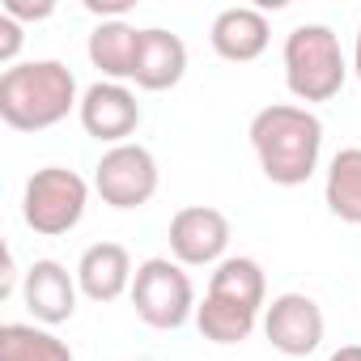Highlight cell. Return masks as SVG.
Listing matches in <instances>:
<instances>
[{"label":"cell","mask_w":361,"mask_h":361,"mask_svg":"<svg viewBox=\"0 0 361 361\" xmlns=\"http://www.w3.org/2000/svg\"><path fill=\"white\" fill-rule=\"evenodd\" d=\"M209 293L213 298H226V302H238V306H247V310L259 314V306L268 298V281H264V268L251 255H230V259H221L213 268Z\"/></svg>","instance_id":"obj_16"},{"label":"cell","mask_w":361,"mask_h":361,"mask_svg":"<svg viewBox=\"0 0 361 361\" xmlns=\"http://www.w3.org/2000/svg\"><path fill=\"white\" fill-rule=\"evenodd\" d=\"M268 39H272L268 18H264L259 9H251V5L221 9V13L213 18V30H209L213 51H217L221 60H230V64H251V60H259V56L268 51Z\"/></svg>","instance_id":"obj_12"},{"label":"cell","mask_w":361,"mask_h":361,"mask_svg":"<svg viewBox=\"0 0 361 361\" xmlns=\"http://www.w3.org/2000/svg\"><path fill=\"white\" fill-rule=\"evenodd\" d=\"M0 13H9L13 22H43V18L56 13V5H51V0H39V5H30V0H5Z\"/></svg>","instance_id":"obj_20"},{"label":"cell","mask_w":361,"mask_h":361,"mask_svg":"<svg viewBox=\"0 0 361 361\" xmlns=\"http://www.w3.org/2000/svg\"><path fill=\"white\" fill-rule=\"evenodd\" d=\"M251 149L259 170L276 188H302L319 170L323 153V119L298 102H272L251 119Z\"/></svg>","instance_id":"obj_1"},{"label":"cell","mask_w":361,"mask_h":361,"mask_svg":"<svg viewBox=\"0 0 361 361\" xmlns=\"http://www.w3.org/2000/svg\"><path fill=\"white\" fill-rule=\"evenodd\" d=\"M327 361H361V344H344V348H336Z\"/></svg>","instance_id":"obj_23"},{"label":"cell","mask_w":361,"mask_h":361,"mask_svg":"<svg viewBox=\"0 0 361 361\" xmlns=\"http://www.w3.org/2000/svg\"><path fill=\"white\" fill-rule=\"evenodd\" d=\"M77 106V77L60 60H26L0 73V119L13 132H47Z\"/></svg>","instance_id":"obj_2"},{"label":"cell","mask_w":361,"mask_h":361,"mask_svg":"<svg viewBox=\"0 0 361 361\" xmlns=\"http://www.w3.org/2000/svg\"><path fill=\"white\" fill-rule=\"evenodd\" d=\"M188 73V47L178 35L161 30V26H149L140 30V47H136V68H132V81L149 94H161V90H174Z\"/></svg>","instance_id":"obj_11"},{"label":"cell","mask_w":361,"mask_h":361,"mask_svg":"<svg viewBox=\"0 0 361 361\" xmlns=\"http://www.w3.org/2000/svg\"><path fill=\"white\" fill-rule=\"evenodd\" d=\"M136 47H140V30L128 26V22H102L94 26L90 35V64L106 77V81H132V68H136Z\"/></svg>","instance_id":"obj_14"},{"label":"cell","mask_w":361,"mask_h":361,"mask_svg":"<svg viewBox=\"0 0 361 361\" xmlns=\"http://www.w3.org/2000/svg\"><path fill=\"white\" fill-rule=\"evenodd\" d=\"M18 51H22V22H13L9 13H0V64L13 68Z\"/></svg>","instance_id":"obj_19"},{"label":"cell","mask_w":361,"mask_h":361,"mask_svg":"<svg viewBox=\"0 0 361 361\" xmlns=\"http://www.w3.org/2000/svg\"><path fill=\"white\" fill-rule=\"evenodd\" d=\"M255 319H259L255 310H247L238 302H226V298H213V293H204V302L196 306V327L213 344H243V340H251Z\"/></svg>","instance_id":"obj_18"},{"label":"cell","mask_w":361,"mask_h":361,"mask_svg":"<svg viewBox=\"0 0 361 361\" xmlns=\"http://www.w3.org/2000/svg\"><path fill=\"white\" fill-rule=\"evenodd\" d=\"M285 85L298 102H327L340 94L348 77V60L340 39L323 22H302L285 35Z\"/></svg>","instance_id":"obj_3"},{"label":"cell","mask_w":361,"mask_h":361,"mask_svg":"<svg viewBox=\"0 0 361 361\" xmlns=\"http://www.w3.org/2000/svg\"><path fill=\"white\" fill-rule=\"evenodd\" d=\"M85 9L90 13H128V0H85Z\"/></svg>","instance_id":"obj_22"},{"label":"cell","mask_w":361,"mask_h":361,"mask_svg":"<svg viewBox=\"0 0 361 361\" xmlns=\"http://www.w3.org/2000/svg\"><path fill=\"white\" fill-rule=\"evenodd\" d=\"M170 255L183 268H209L226 259L230 247V217L213 204H188L170 217Z\"/></svg>","instance_id":"obj_7"},{"label":"cell","mask_w":361,"mask_h":361,"mask_svg":"<svg viewBox=\"0 0 361 361\" xmlns=\"http://www.w3.org/2000/svg\"><path fill=\"white\" fill-rule=\"evenodd\" d=\"M323 200H327L331 217H340L348 226H361V145H348L331 157Z\"/></svg>","instance_id":"obj_15"},{"label":"cell","mask_w":361,"mask_h":361,"mask_svg":"<svg viewBox=\"0 0 361 361\" xmlns=\"http://www.w3.org/2000/svg\"><path fill=\"white\" fill-rule=\"evenodd\" d=\"M132 255H128V247H119V243H94V247H85L81 251V259H77V285H81V293L90 298V302H115V298H123V293H132Z\"/></svg>","instance_id":"obj_13"},{"label":"cell","mask_w":361,"mask_h":361,"mask_svg":"<svg viewBox=\"0 0 361 361\" xmlns=\"http://www.w3.org/2000/svg\"><path fill=\"white\" fill-rule=\"evenodd\" d=\"M77 272H68L60 259H35L22 281V302L43 327H60L77 314Z\"/></svg>","instance_id":"obj_10"},{"label":"cell","mask_w":361,"mask_h":361,"mask_svg":"<svg viewBox=\"0 0 361 361\" xmlns=\"http://www.w3.org/2000/svg\"><path fill=\"white\" fill-rule=\"evenodd\" d=\"M353 73L361 81V26H357V43H353Z\"/></svg>","instance_id":"obj_24"},{"label":"cell","mask_w":361,"mask_h":361,"mask_svg":"<svg viewBox=\"0 0 361 361\" xmlns=\"http://www.w3.org/2000/svg\"><path fill=\"white\" fill-rule=\"evenodd\" d=\"M132 306L140 314V323L157 327V331H174L183 327L192 314H196V289H192V276L183 272L178 259H166V255H153L136 268L132 276Z\"/></svg>","instance_id":"obj_5"},{"label":"cell","mask_w":361,"mask_h":361,"mask_svg":"<svg viewBox=\"0 0 361 361\" xmlns=\"http://www.w3.org/2000/svg\"><path fill=\"white\" fill-rule=\"evenodd\" d=\"M264 336L285 357H310L323 344V310L306 293H281L264 310Z\"/></svg>","instance_id":"obj_9"},{"label":"cell","mask_w":361,"mask_h":361,"mask_svg":"<svg viewBox=\"0 0 361 361\" xmlns=\"http://www.w3.org/2000/svg\"><path fill=\"white\" fill-rule=\"evenodd\" d=\"M0 361H73V348L35 323H5L0 327Z\"/></svg>","instance_id":"obj_17"},{"label":"cell","mask_w":361,"mask_h":361,"mask_svg":"<svg viewBox=\"0 0 361 361\" xmlns=\"http://www.w3.org/2000/svg\"><path fill=\"white\" fill-rule=\"evenodd\" d=\"M81 128L85 136H94L98 145H128V136L140 128V102L128 85L119 81H94L85 94H81Z\"/></svg>","instance_id":"obj_8"},{"label":"cell","mask_w":361,"mask_h":361,"mask_svg":"<svg viewBox=\"0 0 361 361\" xmlns=\"http://www.w3.org/2000/svg\"><path fill=\"white\" fill-rule=\"evenodd\" d=\"M94 192L102 196V204L119 213L149 204L157 192V157L136 140L106 149L94 166Z\"/></svg>","instance_id":"obj_6"},{"label":"cell","mask_w":361,"mask_h":361,"mask_svg":"<svg viewBox=\"0 0 361 361\" xmlns=\"http://www.w3.org/2000/svg\"><path fill=\"white\" fill-rule=\"evenodd\" d=\"M90 204V183L68 170V166H43L26 178V192H22V221L43 234V238H60L68 230L81 226Z\"/></svg>","instance_id":"obj_4"},{"label":"cell","mask_w":361,"mask_h":361,"mask_svg":"<svg viewBox=\"0 0 361 361\" xmlns=\"http://www.w3.org/2000/svg\"><path fill=\"white\" fill-rule=\"evenodd\" d=\"M13 289H18V259H13V251H5V276H0V298H13Z\"/></svg>","instance_id":"obj_21"}]
</instances>
